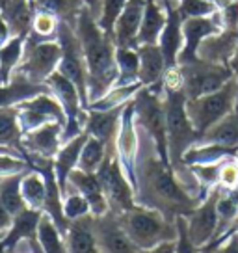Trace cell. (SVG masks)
I'll use <instances>...</instances> for the list:
<instances>
[{"label":"cell","mask_w":238,"mask_h":253,"mask_svg":"<svg viewBox=\"0 0 238 253\" xmlns=\"http://www.w3.org/2000/svg\"><path fill=\"white\" fill-rule=\"evenodd\" d=\"M233 231H238V220H237V223H235V227H233Z\"/></svg>","instance_id":"cell-55"},{"label":"cell","mask_w":238,"mask_h":253,"mask_svg":"<svg viewBox=\"0 0 238 253\" xmlns=\"http://www.w3.org/2000/svg\"><path fill=\"white\" fill-rule=\"evenodd\" d=\"M136 123L153 138L157 143L160 157L169 162L167 157V130H166V110H164V95L153 91L149 87H142L136 93L134 101Z\"/></svg>","instance_id":"cell-7"},{"label":"cell","mask_w":238,"mask_h":253,"mask_svg":"<svg viewBox=\"0 0 238 253\" xmlns=\"http://www.w3.org/2000/svg\"><path fill=\"white\" fill-rule=\"evenodd\" d=\"M69 190H75L80 196L86 198V201L91 207V216H103V214L110 212V205L106 201V196H104L97 173H86L82 169H75L67 181V192Z\"/></svg>","instance_id":"cell-21"},{"label":"cell","mask_w":238,"mask_h":253,"mask_svg":"<svg viewBox=\"0 0 238 253\" xmlns=\"http://www.w3.org/2000/svg\"><path fill=\"white\" fill-rule=\"evenodd\" d=\"M238 45V30L223 28L214 36L206 38L198 50V58L212 63H223L229 65L231 58L235 54V48Z\"/></svg>","instance_id":"cell-23"},{"label":"cell","mask_w":238,"mask_h":253,"mask_svg":"<svg viewBox=\"0 0 238 253\" xmlns=\"http://www.w3.org/2000/svg\"><path fill=\"white\" fill-rule=\"evenodd\" d=\"M48 87L45 84H36L28 80L21 73H13L8 84H0V108L19 106L24 101H30L41 93H47Z\"/></svg>","instance_id":"cell-25"},{"label":"cell","mask_w":238,"mask_h":253,"mask_svg":"<svg viewBox=\"0 0 238 253\" xmlns=\"http://www.w3.org/2000/svg\"><path fill=\"white\" fill-rule=\"evenodd\" d=\"M64 128L58 121H50L47 125L23 134V153L24 158H45L54 160L58 151L64 145Z\"/></svg>","instance_id":"cell-15"},{"label":"cell","mask_w":238,"mask_h":253,"mask_svg":"<svg viewBox=\"0 0 238 253\" xmlns=\"http://www.w3.org/2000/svg\"><path fill=\"white\" fill-rule=\"evenodd\" d=\"M79 36L87 73V99L89 104L99 101L118 82L116 65V43L114 38L99 26L97 19L87 9L79 17L75 26Z\"/></svg>","instance_id":"cell-2"},{"label":"cell","mask_w":238,"mask_h":253,"mask_svg":"<svg viewBox=\"0 0 238 253\" xmlns=\"http://www.w3.org/2000/svg\"><path fill=\"white\" fill-rule=\"evenodd\" d=\"M173 253H199V248L194 244L192 238L188 237L184 216H179V218H177V238H175Z\"/></svg>","instance_id":"cell-44"},{"label":"cell","mask_w":238,"mask_h":253,"mask_svg":"<svg viewBox=\"0 0 238 253\" xmlns=\"http://www.w3.org/2000/svg\"><path fill=\"white\" fill-rule=\"evenodd\" d=\"M222 30H223V21L220 9L216 11L214 15L198 17V19H184L183 21L184 45H183V50H181V56H179V63L196 60L198 58L199 45L206 38H210V36H214V34H218V32Z\"/></svg>","instance_id":"cell-16"},{"label":"cell","mask_w":238,"mask_h":253,"mask_svg":"<svg viewBox=\"0 0 238 253\" xmlns=\"http://www.w3.org/2000/svg\"><path fill=\"white\" fill-rule=\"evenodd\" d=\"M9 40H11V34H9L8 24H6V21L0 17V48L4 47Z\"/></svg>","instance_id":"cell-50"},{"label":"cell","mask_w":238,"mask_h":253,"mask_svg":"<svg viewBox=\"0 0 238 253\" xmlns=\"http://www.w3.org/2000/svg\"><path fill=\"white\" fill-rule=\"evenodd\" d=\"M21 194L28 209L43 212V207L47 201V181L41 171L30 169L21 179Z\"/></svg>","instance_id":"cell-31"},{"label":"cell","mask_w":238,"mask_h":253,"mask_svg":"<svg viewBox=\"0 0 238 253\" xmlns=\"http://www.w3.org/2000/svg\"><path fill=\"white\" fill-rule=\"evenodd\" d=\"M225 2H231V0H225Z\"/></svg>","instance_id":"cell-57"},{"label":"cell","mask_w":238,"mask_h":253,"mask_svg":"<svg viewBox=\"0 0 238 253\" xmlns=\"http://www.w3.org/2000/svg\"><path fill=\"white\" fill-rule=\"evenodd\" d=\"M127 2L128 0H103V6H101V13H99L97 23L108 36H114L116 23H118L119 15L123 13Z\"/></svg>","instance_id":"cell-39"},{"label":"cell","mask_w":238,"mask_h":253,"mask_svg":"<svg viewBox=\"0 0 238 253\" xmlns=\"http://www.w3.org/2000/svg\"><path fill=\"white\" fill-rule=\"evenodd\" d=\"M179 69L183 77V91L188 101L214 93L237 77L229 65L206 62L201 58L179 63Z\"/></svg>","instance_id":"cell-6"},{"label":"cell","mask_w":238,"mask_h":253,"mask_svg":"<svg viewBox=\"0 0 238 253\" xmlns=\"http://www.w3.org/2000/svg\"><path fill=\"white\" fill-rule=\"evenodd\" d=\"M43 212L24 209L23 212L13 216L11 227L6 237L0 240V253H11L21 242H38V225Z\"/></svg>","instance_id":"cell-20"},{"label":"cell","mask_w":238,"mask_h":253,"mask_svg":"<svg viewBox=\"0 0 238 253\" xmlns=\"http://www.w3.org/2000/svg\"><path fill=\"white\" fill-rule=\"evenodd\" d=\"M36 11H45L54 15L60 23L69 24L71 28L77 26L79 17L84 13L86 4L82 0H32Z\"/></svg>","instance_id":"cell-28"},{"label":"cell","mask_w":238,"mask_h":253,"mask_svg":"<svg viewBox=\"0 0 238 253\" xmlns=\"http://www.w3.org/2000/svg\"><path fill=\"white\" fill-rule=\"evenodd\" d=\"M6 151H11V149H6V147H0V153H6ZM11 153H15V151H11ZM19 155V153H17Z\"/></svg>","instance_id":"cell-54"},{"label":"cell","mask_w":238,"mask_h":253,"mask_svg":"<svg viewBox=\"0 0 238 253\" xmlns=\"http://www.w3.org/2000/svg\"><path fill=\"white\" fill-rule=\"evenodd\" d=\"M235 158H237V162H238V153H237V155H235Z\"/></svg>","instance_id":"cell-56"},{"label":"cell","mask_w":238,"mask_h":253,"mask_svg":"<svg viewBox=\"0 0 238 253\" xmlns=\"http://www.w3.org/2000/svg\"><path fill=\"white\" fill-rule=\"evenodd\" d=\"M21 179L23 175H15L0 181V205L11 214V218L26 209V203L21 194Z\"/></svg>","instance_id":"cell-36"},{"label":"cell","mask_w":238,"mask_h":253,"mask_svg":"<svg viewBox=\"0 0 238 253\" xmlns=\"http://www.w3.org/2000/svg\"><path fill=\"white\" fill-rule=\"evenodd\" d=\"M56 40H58L60 47H62V60H60V65H58V73H62L65 79H69L77 86L82 101L86 104V108H89L86 62H84V54H82L79 36H77L75 28H71L69 24L60 23Z\"/></svg>","instance_id":"cell-9"},{"label":"cell","mask_w":238,"mask_h":253,"mask_svg":"<svg viewBox=\"0 0 238 253\" xmlns=\"http://www.w3.org/2000/svg\"><path fill=\"white\" fill-rule=\"evenodd\" d=\"M238 149L223 147V145H214V143H196L194 147L184 153L183 164L186 166H205V164H218L223 162L225 158L235 157Z\"/></svg>","instance_id":"cell-30"},{"label":"cell","mask_w":238,"mask_h":253,"mask_svg":"<svg viewBox=\"0 0 238 253\" xmlns=\"http://www.w3.org/2000/svg\"><path fill=\"white\" fill-rule=\"evenodd\" d=\"M237 106V77L229 80L222 89L186 101V112L194 128L203 136L216 123L235 112Z\"/></svg>","instance_id":"cell-5"},{"label":"cell","mask_w":238,"mask_h":253,"mask_svg":"<svg viewBox=\"0 0 238 253\" xmlns=\"http://www.w3.org/2000/svg\"><path fill=\"white\" fill-rule=\"evenodd\" d=\"M91 225L101 253H140L127 231L123 229L118 214L106 212L103 216H91Z\"/></svg>","instance_id":"cell-13"},{"label":"cell","mask_w":238,"mask_h":253,"mask_svg":"<svg viewBox=\"0 0 238 253\" xmlns=\"http://www.w3.org/2000/svg\"><path fill=\"white\" fill-rule=\"evenodd\" d=\"M17 108H19V125L23 128V134L47 125L50 121H58L64 126L67 125L64 108L50 93L38 95L30 101L21 103Z\"/></svg>","instance_id":"cell-11"},{"label":"cell","mask_w":238,"mask_h":253,"mask_svg":"<svg viewBox=\"0 0 238 253\" xmlns=\"http://www.w3.org/2000/svg\"><path fill=\"white\" fill-rule=\"evenodd\" d=\"M11 253H41L38 242H21Z\"/></svg>","instance_id":"cell-47"},{"label":"cell","mask_w":238,"mask_h":253,"mask_svg":"<svg viewBox=\"0 0 238 253\" xmlns=\"http://www.w3.org/2000/svg\"><path fill=\"white\" fill-rule=\"evenodd\" d=\"M60 60H62V47L58 40L40 41L32 36H26L23 60L15 73H21L36 84H45L48 77L58 71Z\"/></svg>","instance_id":"cell-8"},{"label":"cell","mask_w":238,"mask_h":253,"mask_svg":"<svg viewBox=\"0 0 238 253\" xmlns=\"http://www.w3.org/2000/svg\"><path fill=\"white\" fill-rule=\"evenodd\" d=\"M175 252V240L173 242H164V244L151 248V250H140V253H173Z\"/></svg>","instance_id":"cell-48"},{"label":"cell","mask_w":238,"mask_h":253,"mask_svg":"<svg viewBox=\"0 0 238 253\" xmlns=\"http://www.w3.org/2000/svg\"><path fill=\"white\" fill-rule=\"evenodd\" d=\"M58 28H60V21L54 15L45 13V11H36L28 36L40 41H52L58 38Z\"/></svg>","instance_id":"cell-38"},{"label":"cell","mask_w":238,"mask_h":253,"mask_svg":"<svg viewBox=\"0 0 238 253\" xmlns=\"http://www.w3.org/2000/svg\"><path fill=\"white\" fill-rule=\"evenodd\" d=\"M64 214L67 221L71 223L75 220L91 216V207H89V203L86 201L84 196H80L79 192H75V190H69L64 196Z\"/></svg>","instance_id":"cell-41"},{"label":"cell","mask_w":238,"mask_h":253,"mask_svg":"<svg viewBox=\"0 0 238 253\" xmlns=\"http://www.w3.org/2000/svg\"><path fill=\"white\" fill-rule=\"evenodd\" d=\"M186 95L183 89H164V110H166L167 157L171 168H181L184 153L199 143L201 136L194 128L186 112Z\"/></svg>","instance_id":"cell-3"},{"label":"cell","mask_w":238,"mask_h":253,"mask_svg":"<svg viewBox=\"0 0 238 253\" xmlns=\"http://www.w3.org/2000/svg\"><path fill=\"white\" fill-rule=\"evenodd\" d=\"M65 242L69 253H101L91 225V216L71 221L65 233Z\"/></svg>","instance_id":"cell-27"},{"label":"cell","mask_w":238,"mask_h":253,"mask_svg":"<svg viewBox=\"0 0 238 253\" xmlns=\"http://www.w3.org/2000/svg\"><path fill=\"white\" fill-rule=\"evenodd\" d=\"M134 101V99H132ZM132 101L125 106L121 114V123H119V132L116 138V157L123 171L134 188V162L136 153H138V123H136L134 104Z\"/></svg>","instance_id":"cell-14"},{"label":"cell","mask_w":238,"mask_h":253,"mask_svg":"<svg viewBox=\"0 0 238 253\" xmlns=\"http://www.w3.org/2000/svg\"><path fill=\"white\" fill-rule=\"evenodd\" d=\"M32 169L30 162L24 157L6 151L0 153V179H8V177H15V175H24Z\"/></svg>","instance_id":"cell-40"},{"label":"cell","mask_w":238,"mask_h":253,"mask_svg":"<svg viewBox=\"0 0 238 253\" xmlns=\"http://www.w3.org/2000/svg\"><path fill=\"white\" fill-rule=\"evenodd\" d=\"M220 196V188H214L205 199L203 203L198 205L190 214L184 216L186 220V231L192 242L198 246L199 250L210 244L216 237L218 229V212H216V201Z\"/></svg>","instance_id":"cell-12"},{"label":"cell","mask_w":238,"mask_h":253,"mask_svg":"<svg viewBox=\"0 0 238 253\" xmlns=\"http://www.w3.org/2000/svg\"><path fill=\"white\" fill-rule=\"evenodd\" d=\"M0 147H6L19 153H23V128L19 125V108L8 106L0 108Z\"/></svg>","instance_id":"cell-29"},{"label":"cell","mask_w":238,"mask_h":253,"mask_svg":"<svg viewBox=\"0 0 238 253\" xmlns=\"http://www.w3.org/2000/svg\"><path fill=\"white\" fill-rule=\"evenodd\" d=\"M116 65H118L116 86L140 84V54H138V48H116Z\"/></svg>","instance_id":"cell-32"},{"label":"cell","mask_w":238,"mask_h":253,"mask_svg":"<svg viewBox=\"0 0 238 253\" xmlns=\"http://www.w3.org/2000/svg\"><path fill=\"white\" fill-rule=\"evenodd\" d=\"M134 199L136 205L159 211L173 221L203 203L186 192L171 164L160 157L157 143L140 125L134 162Z\"/></svg>","instance_id":"cell-1"},{"label":"cell","mask_w":238,"mask_h":253,"mask_svg":"<svg viewBox=\"0 0 238 253\" xmlns=\"http://www.w3.org/2000/svg\"><path fill=\"white\" fill-rule=\"evenodd\" d=\"M118 218L138 250H151L177 238V220H167L159 211L136 205L118 214Z\"/></svg>","instance_id":"cell-4"},{"label":"cell","mask_w":238,"mask_h":253,"mask_svg":"<svg viewBox=\"0 0 238 253\" xmlns=\"http://www.w3.org/2000/svg\"><path fill=\"white\" fill-rule=\"evenodd\" d=\"M97 177L101 181L106 201L110 205V212L121 214L125 211L134 209V188H132V184H130V181H128L125 171H123V168L119 164L116 153H108L103 166L99 168V171H97Z\"/></svg>","instance_id":"cell-10"},{"label":"cell","mask_w":238,"mask_h":253,"mask_svg":"<svg viewBox=\"0 0 238 253\" xmlns=\"http://www.w3.org/2000/svg\"><path fill=\"white\" fill-rule=\"evenodd\" d=\"M138 54H140V84L164 95V75L167 67L160 47L159 45H140Z\"/></svg>","instance_id":"cell-19"},{"label":"cell","mask_w":238,"mask_h":253,"mask_svg":"<svg viewBox=\"0 0 238 253\" xmlns=\"http://www.w3.org/2000/svg\"><path fill=\"white\" fill-rule=\"evenodd\" d=\"M0 181H2V179H0Z\"/></svg>","instance_id":"cell-58"},{"label":"cell","mask_w":238,"mask_h":253,"mask_svg":"<svg viewBox=\"0 0 238 253\" xmlns=\"http://www.w3.org/2000/svg\"><path fill=\"white\" fill-rule=\"evenodd\" d=\"M32 0H0V17L6 21L11 38H26L34 21Z\"/></svg>","instance_id":"cell-22"},{"label":"cell","mask_w":238,"mask_h":253,"mask_svg":"<svg viewBox=\"0 0 238 253\" xmlns=\"http://www.w3.org/2000/svg\"><path fill=\"white\" fill-rule=\"evenodd\" d=\"M87 140V132H82L77 138H73L69 142H65L62 145V149L58 151V155L52 160V168H54V175L58 186L62 190V194L67 192V181H69V175L79 168V158L80 151L84 147V143Z\"/></svg>","instance_id":"cell-24"},{"label":"cell","mask_w":238,"mask_h":253,"mask_svg":"<svg viewBox=\"0 0 238 253\" xmlns=\"http://www.w3.org/2000/svg\"><path fill=\"white\" fill-rule=\"evenodd\" d=\"M167 15L166 8L160 0H147L143 11L142 26L138 34V47L140 45H159V40L164 32Z\"/></svg>","instance_id":"cell-26"},{"label":"cell","mask_w":238,"mask_h":253,"mask_svg":"<svg viewBox=\"0 0 238 253\" xmlns=\"http://www.w3.org/2000/svg\"><path fill=\"white\" fill-rule=\"evenodd\" d=\"M218 188L222 192H238V162L235 157L220 162L218 169Z\"/></svg>","instance_id":"cell-43"},{"label":"cell","mask_w":238,"mask_h":253,"mask_svg":"<svg viewBox=\"0 0 238 253\" xmlns=\"http://www.w3.org/2000/svg\"><path fill=\"white\" fill-rule=\"evenodd\" d=\"M24 40L26 38H11L0 48V84H8L19 63L23 60Z\"/></svg>","instance_id":"cell-35"},{"label":"cell","mask_w":238,"mask_h":253,"mask_svg":"<svg viewBox=\"0 0 238 253\" xmlns=\"http://www.w3.org/2000/svg\"><path fill=\"white\" fill-rule=\"evenodd\" d=\"M214 253H238V231L231 233L229 237L216 248Z\"/></svg>","instance_id":"cell-45"},{"label":"cell","mask_w":238,"mask_h":253,"mask_svg":"<svg viewBox=\"0 0 238 253\" xmlns=\"http://www.w3.org/2000/svg\"><path fill=\"white\" fill-rule=\"evenodd\" d=\"M38 246L41 253H69L65 235L56 227L47 214H43L38 225Z\"/></svg>","instance_id":"cell-33"},{"label":"cell","mask_w":238,"mask_h":253,"mask_svg":"<svg viewBox=\"0 0 238 253\" xmlns=\"http://www.w3.org/2000/svg\"><path fill=\"white\" fill-rule=\"evenodd\" d=\"M235 114H238V75H237V106H235Z\"/></svg>","instance_id":"cell-52"},{"label":"cell","mask_w":238,"mask_h":253,"mask_svg":"<svg viewBox=\"0 0 238 253\" xmlns=\"http://www.w3.org/2000/svg\"><path fill=\"white\" fill-rule=\"evenodd\" d=\"M179 11L183 19H198V17H208L214 15L220 9L218 4L208 2V0H177Z\"/></svg>","instance_id":"cell-42"},{"label":"cell","mask_w":238,"mask_h":253,"mask_svg":"<svg viewBox=\"0 0 238 253\" xmlns=\"http://www.w3.org/2000/svg\"><path fill=\"white\" fill-rule=\"evenodd\" d=\"M125 106L114 108V110H93V108H87L86 121H84V132H87L89 136H93V138L101 140L103 143H106V147L116 153V138H118L121 114L125 110Z\"/></svg>","instance_id":"cell-17"},{"label":"cell","mask_w":238,"mask_h":253,"mask_svg":"<svg viewBox=\"0 0 238 253\" xmlns=\"http://www.w3.org/2000/svg\"><path fill=\"white\" fill-rule=\"evenodd\" d=\"M208 2H214V4H218L220 8H222L223 4H225V0H208Z\"/></svg>","instance_id":"cell-53"},{"label":"cell","mask_w":238,"mask_h":253,"mask_svg":"<svg viewBox=\"0 0 238 253\" xmlns=\"http://www.w3.org/2000/svg\"><path fill=\"white\" fill-rule=\"evenodd\" d=\"M11 221H13L11 214L0 205V240L6 237V233H8L9 227H11Z\"/></svg>","instance_id":"cell-46"},{"label":"cell","mask_w":238,"mask_h":253,"mask_svg":"<svg viewBox=\"0 0 238 253\" xmlns=\"http://www.w3.org/2000/svg\"><path fill=\"white\" fill-rule=\"evenodd\" d=\"M84 4H86L87 11L91 13V15L99 19V13H101V6H103V0H82Z\"/></svg>","instance_id":"cell-49"},{"label":"cell","mask_w":238,"mask_h":253,"mask_svg":"<svg viewBox=\"0 0 238 253\" xmlns=\"http://www.w3.org/2000/svg\"><path fill=\"white\" fill-rule=\"evenodd\" d=\"M108 153H114V151L108 149L106 143H103L101 140H97V138L87 134L86 143H84V147L80 151L79 168L77 169H82L86 173H97L99 168L103 166V162L108 157Z\"/></svg>","instance_id":"cell-34"},{"label":"cell","mask_w":238,"mask_h":253,"mask_svg":"<svg viewBox=\"0 0 238 253\" xmlns=\"http://www.w3.org/2000/svg\"><path fill=\"white\" fill-rule=\"evenodd\" d=\"M229 67L233 69V73H235V75H238V45H237V48H235V54H233V58H231Z\"/></svg>","instance_id":"cell-51"},{"label":"cell","mask_w":238,"mask_h":253,"mask_svg":"<svg viewBox=\"0 0 238 253\" xmlns=\"http://www.w3.org/2000/svg\"><path fill=\"white\" fill-rule=\"evenodd\" d=\"M142 84H132V86H114L106 95H103L99 101L89 104L93 110H114L128 104L136 97V93L142 89Z\"/></svg>","instance_id":"cell-37"},{"label":"cell","mask_w":238,"mask_h":253,"mask_svg":"<svg viewBox=\"0 0 238 253\" xmlns=\"http://www.w3.org/2000/svg\"><path fill=\"white\" fill-rule=\"evenodd\" d=\"M147 0H128L123 13L119 15L116 28H114V43L116 47L138 48V34L142 26L143 11Z\"/></svg>","instance_id":"cell-18"}]
</instances>
